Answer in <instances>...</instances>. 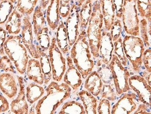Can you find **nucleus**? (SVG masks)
I'll return each instance as SVG.
<instances>
[{"label": "nucleus", "instance_id": "f257e3e1", "mask_svg": "<svg viewBox=\"0 0 151 114\" xmlns=\"http://www.w3.org/2000/svg\"><path fill=\"white\" fill-rule=\"evenodd\" d=\"M5 54L13 63L20 75L26 72L29 55L27 50L23 44L19 35H10L7 38L4 44Z\"/></svg>", "mask_w": 151, "mask_h": 114}, {"label": "nucleus", "instance_id": "f03ea898", "mask_svg": "<svg viewBox=\"0 0 151 114\" xmlns=\"http://www.w3.org/2000/svg\"><path fill=\"white\" fill-rule=\"evenodd\" d=\"M56 39L53 38L50 47L49 58L52 68L54 80L59 81L66 70V60L63 57L59 49L55 45Z\"/></svg>", "mask_w": 151, "mask_h": 114}, {"label": "nucleus", "instance_id": "7ed1b4c3", "mask_svg": "<svg viewBox=\"0 0 151 114\" xmlns=\"http://www.w3.org/2000/svg\"><path fill=\"white\" fill-rule=\"evenodd\" d=\"M21 39L32 58L39 59L40 53L37 50L33 37V30L30 18L29 15L22 18V27L21 30Z\"/></svg>", "mask_w": 151, "mask_h": 114}, {"label": "nucleus", "instance_id": "20e7f679", "mask_svg": "<svg viewBox=\"0 0 151 114\" xmlns=\"http://www.w3.org/2000/svg\"><path fill=\"white\" fill-rule=\"evenodd\" d=\"M19 90L17 97L10 104L11 110L15 114H27L29 106L26 97L25 87L24 78L22 76H17Z\"/></svg>", "mask_w": 151, "mask_h": 114}, {"label": "nucleus", "instance_id": "39448f33", "mask_svg": "<svg viewBox=\"0 0 151 114\" xmlns=\"http://www.w3.org/2000/svg\"><path fill=\"white\" fill-rule=\"evenodd\" d=\"M18 89L17 80L11 72L0 74V90L7 97L14 99L17 94Z\"/></svg>", "mask_w": 151, "mask_h": 114}, {"label": "nucleus", "instance_id": "423d86ee", "mask_svg": "<svg viewBox=\"0 0 151 114\" xmlns=\"http://www.w3.org/2000/svg\"><path fill=\"white\" fill-rule=\"evenodd\" d=\"M23 15L14 8L2 27L9 35H18L22 27Z\"/></svg>", "mask_w": 151, "mask_h": 114}, {"label": "nucleus", "instance_id": "0eeeda50", "mask_svg": "<svg viewBox=\"0 0 151 114\" xmlns=\"http://www.w3.org/2000/svg\"><path fill=\"white\" fill-rule=\"evenodd\" d=\"M26 72L29 80L40 85L44 83V76L42 72L40 63L38 59L31 58L29 60Z\"/></svg>", "mask_w": 151, "mask_h": 114}, {"label": "nucleus", "instance_id": "6e6552de", "mask_svg": "<svg viewBox=\"0 0 151 114\" xmlns=\"http://www.w3.org/2000/svg\"><path fill=\"white\" fill-rule=\"evenodd\" d=\"M44 88L40 85L33 82L27 85L26 88V97L27 102L33 104L39 100L44 93Z\"/></svg>", "mask_w": 151, "mask_h": 114}, {"label": "nucleus", "instance_id": "1a4fd4ad", "mask_svg": "<svg viewBox=\"0 0 151 114\" xmlns=\"http://www.w3.org/2000/svg\"><path fill=\"white\" fill-rule=\"evenodd\" d=\"M67 61L69 68L65 76L64 80L67 84L71 86L73 89H76L81 84V81L80 78L81 76L73 67L71 58L68 57Z\"/></svg>", "mask_w": 151, "mask_h": 114}, {"label": "nucleus", "instance_id": "9d476101", "mask_svg": "<svg viewBox=\"0 0 151 114\" xmlns=\"http://www.w3.org/2000/svg\"><path fill=\"white\" fill-rule=\"evenodd\" d=\"M42 5L37 9H35L33 13V32L36 36L38 34L40 33L44 27L43 25L45 23L44 14L42 11Z\"/></svg>", "mask_w": 151, "mask_h": 114}, {"label": "nucleus", "instance_id": "9b49d317", "mask_svg": "<svg viewBox=\"0 0 151 114\" xmlns=\"http://www.w3.org/2000/svg\"><path fill=\"white\" fill-rule=\"evenodd\" d=\"M14 4L9 0L0 1V27H3L15 8Z\"/></svg>", "mask_w": 151, "mask_h": 114}, {"label": "nucleus", "instance_id": "f8f14e48", "mask_svg": "<svg viewBox=\"0 0 151 114\" xmlns=\"http://www.w3.org/2000/svg\"><path fill=\"white\" fill-rule=\"evenodd\" d=\"M40 57V63L41 64L42 72L44 76V81L45 84H47V82L50 81L51 78V74L50 65V60L49 56H47L46 53L43 51H41Z\"/></svg>", "mask_w": 151, "mask_h": 114}, {"label": "nucleus", "instance_id": "ddd939ff", "mask_svg": "<svg viewBox=\"0 0 151 114\" xmlns=\"http://www.w3.org/2000/svg\"><path fill=\"white\" fill-rule=\"evenodd\" d=\"M14 66L12 61L6 55L2 56L0 58V69L5 72H15Z\"/></svg>", "mask_w": 151, "mask_h": 114}, {"label": "nucleus", "instance_id": "4468645a", "mask_svg": "<svg viewBox=\"0 0 151 114\" xmlns=\"http://www.w3.org/2000/svg\"><path fill=\"white\" fill-rule=\"evenodd\" d=\"M80 104H77L75 101H72L71 102L65 103L60 114L78 113L80 111Z\"/></svg>", "mask_w": 151, "mask_h": 114}, {"label": "nucleus", "instance_id": "2eb2a0df", "mask_svg": "<svg viewBox=\"0 0 151 114\" xmlns=\"http://www.w3.org/2000/svg\"><path fill=\"white\" fill-rule=\"evenodd\" d=\"M7 32L4 27H0V55H5L4 50V44L7 38Z\"/></svg>", "mask_w": 151, "mask_h": 114}, {"label": "nucleus", "instance_id": "dca6fc26", "mask_svg": "<svg viewBox=\"0 0 151 114\" xmlns=\"http://www.w3.org/2000/svg\"><path fill=\"white\" fill-rule=\"evenodd\" d=\"M9 109V104L7 99L0 94V114L6 112Z\"/></svg>", "mask_w": 151, "mask_h": 114}, {"label": "nucleus", "instance_id": "f3484780", "mask_svg": "<svg viewBox=\"0 0 151 114\" xmlns=\"http://www.w3.org/2000/svg\"><path fill=\"white\" fill-rule=\"evenodd\" d=\"M10 1H11L12 3H13V4H14L17 1V0H9Z\"/></svg>", "mask_w": 151, "mask_h": 114}, {"label": "nucleus", "instance_id": "a211bd4d", "mask_svg": "<svg viewBox=\"0 0 151 114\" xmlns=\"http://www.w3.org/2000/svg\"><path fill=\"white\" fill-rule=\"evenodd\" d=\"M93 12H96V9H95V8H93Z\"/></svg>", "mask_w": 151, "mask_h": 114}, {"label": "nucleus", "instance_id": "6ab92c4d", "mask_svg": "<svg viewBox=\"0 0 151 114\" xmlns=\"http://www.w3.org/2000/svg\"><path fill=\"white\" fill-rule=\"evenodd\" d=\"M144 30H141V33H144Z\"/></svg>", "mask_w": 151, "mask_h": 114}, {"label": "nucleus", "instance_id": "aec40b11", "mask_svg": "<svg viewBox=\"0 0 151 114\" xmlns=\"http://www.w3.org/2000/svg\"><path fill=\"white\" fill-rule=\"evenodd\" d=\"M96 4H97V1H96V2H94V5H96Z\"/></svg>", "mask_w": 151, "mask_h": 114}, {"label": "nucleus", "instance_id": "412c9836", "mask_svg": "<svg viewBox=\"0 0 151 114\" xmlns=\"http://www.w3.org/2000/svg\"><path fill=\"white\" fill-rule=\"evenodd\" d=\"M101 18H102L103 17H102V15H101Z\"/></svg>", "mask_w": 151, "mask_h": 114}, {"label": "nucleus", "instance_id": "4be33fe9", "mask_svg": "<svg viewBox=\"0 0 151 114\" xmlns=\"http://www.w3.org/2000/svg\"><path fill=\"white\" fill-rule=\"evenodd\" d=\"M109 35V36H110V34H109V35Z\"/></svg>", "mask_w": 151, "mask_h": 114}, {"label": "nucleus", "instance_id": "5701e85b", "mask_svg": "<svg viewBox=\"0 0 151 114\" xmlns=\"http://www.w3.org/2000/svg\"><path fill=\"white\" fill-rule=\"evenodd\" d=\"M105 65H103V67H105Z\"/></svg>", "mask_w": 151, "mask_h": 114}, {"label": "nucleus", "instance_id": "b1692460", "mask_svg": "<svg viewBox=\"0 0 151 114\" xmlns=\"http://www.w3.org/2000/svg\"><path fill=\"white\" fill-rule=\"evenodd\" d=\"M0 1H1V0H0Z\"/></svg>", "mask_w": 151, "mask_h": 114}]
</instances>
